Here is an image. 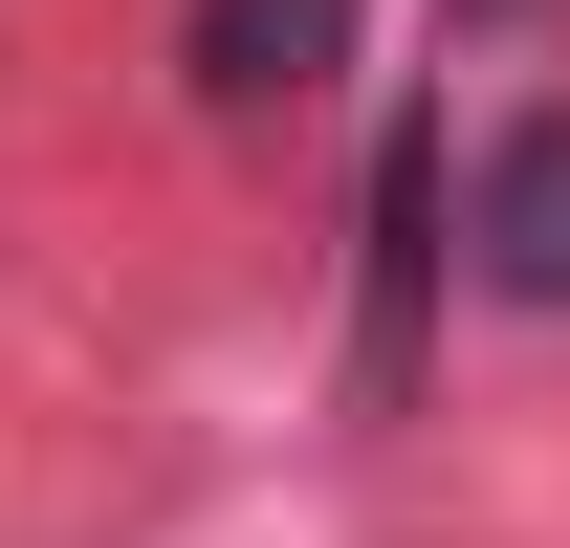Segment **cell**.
<instances>
[{
    "label": "cell",
    "mask_w": 570,
    "mask_h": 548,
    "mask_svg": "<svg viewBox=\"0 0 570 548\" xmlns=\"http://www.w3.org/2000/svg\"><path fill=\"white\" fill-rule=\"evenodd\" d=\"M176 67L219 88V110H307V88L352 67V0H198V45Z\"/></svg>",
    "instance_id": "cell-2"
},
{
    "label": "cell",
    "mask_w": 570,
    "mask_h": 548,
    "mask_svg": "<svg viewBox=\"0 0 570 548\" xmlns=\"http://www.w3.org/2000/svg\"><path fill=\"white\" fill-rule=\"evenodd\" d=\"M461 264L504 307H570V110H504L483 176H461Z\"/></svg>",
    "instance_id": "cell-1"
},
{
    "label": "cell",
    "mask_w": 570,
    "mask_h": 548,
    "mask_svg": "<svg viewBox=\"0 0 570 548\" xmlns=\"http://www.w3.org/2000/svg\"><path fill=\"white\" fill-rule=\"evenodd\" d=\"M417 219H439V154L395 133V176H373V395L417 373V285H439V242H417Z\"/></svg>",
    "instance_id": "cell-3"
}]
</instances>
